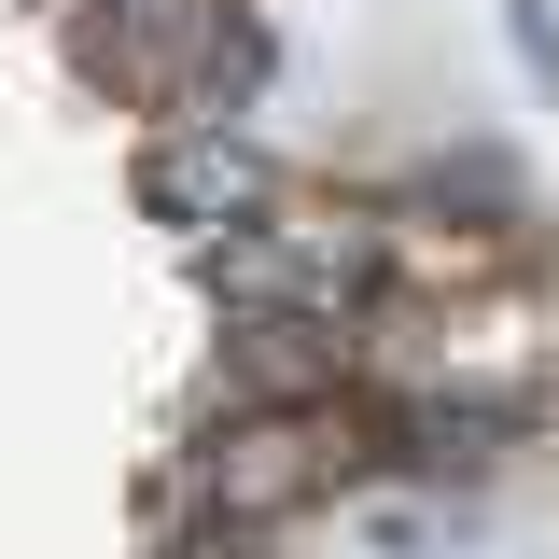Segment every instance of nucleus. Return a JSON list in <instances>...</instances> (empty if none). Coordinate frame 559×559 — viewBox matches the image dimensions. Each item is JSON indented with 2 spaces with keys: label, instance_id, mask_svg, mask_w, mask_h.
Returning a JSON list of instances; mask_svg holds the SVG:
<instances>
[{
  "label": "nucleus",
  "instance_id": "obj_1",
  "mask_svg": "<svg viewBox=\"0 0 559 559\" xmlns=\"http://www.w3.org/2000/svg\"><path fill=\"white\" fill-rule=\"evenodd\" d=\"M378 378V322H308V308H266V322H224V364H210L197 419H252V406H336Z\"/></svg>",
  "mask_w": 559,
  "mask_h": 559
},
{
  "label": "nucleus",
  "instance_id": "obj_2",
  "mask_svg": "<svg viewBox=\"0 0 559 559\" xmlns=\"http://www.w3.org/2000/svg\"><path fill=\"white\" fill-rule=\"evenodd\" d=\"M140 210H154L168 238H224V224L280 210V168L238 127H154L140 140Z\"/></svg>",
  "mask_w": 559,
  "mask_h": 559
},
{
  "label": "nucleus",
  "instance_id": "obj_3",
  "mask_svg": "<svg viewBox=\"0 0 559 559\" xmlns=\"http://www.w3.org/2000/svg\"><path fill=\"white\" fill-rule=\"evenodd\" d=\"M503 43H518V70L559 98V0H503Z\"/></svg>",
  "mask_w": 559,
  "mask_h": 559
}]
</instances>
